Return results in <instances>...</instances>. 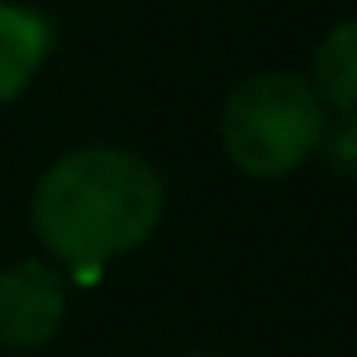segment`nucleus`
<instances>
[{"label": "nucleus", "mask_w": 357, "mask_h": 357, "mask_svg": "<svg viewBox=\"0 0 357 357\" xmlns=\"http://www.w3.org/2000/svg\"><path fill=\"white\" fill-rule=\"evenodd\" d=\"M321 154L340 176L357 181V109H344L335 122H326L321 131Z\"/></svg>", "instance_id": "6"}, {"label": "nucleus", "mask_w": 357, "mask_h": 357, "mask_svg": "<svg viewBox=\"0 0 357 357\" xmlns=\"http://www.w3.org/2000/svg\"><path fill=\"white\" fill-rule=\"evenodd\" d=\"M199 357H208V353H199Z\"/></svg>", "instance_id": "7"}, {"label": "nucleus", "mask_w": 357, "mask_h": 357, "mask_svg": "<svg viewBox=\"0 0 357 357\" xmlns=\"http://www.w3.org/2000/svg\"><path fill=\"white\" fill-rule=\"evenodd\" d=\"M326 105L294 73H258L222 109V145L244 176H285L321 149Z\"/></svg>", "instance_id": "2"}, {"label": "nucleus", "mask_w": 357, "mask_h": 357, "mask_svg": "<svg viewBox=\"0 0 357 357\" xmlns=\"http://www.w3.org/2000/svg\"><path fill=\"white\" fill-rule=\"evenodd\" d=\"M312 91L321 96V105L357 109V18L340 23L321 45H317L312 59Z\"/></svg>", "instance_id": "5"}, {"label": "nucleus", "mask_w": 357, "mask_h": 357, "mask_svg": "<svg viewBox=\"0 0 357 357\" xmlns=\"http://www.w3.org/2000/svg\"><path fill=\"white\" fill-rule=\"evenodd\" d=\"M68 285L41 258H27L0 276V344L14 353L41 349L63 321Z\"/></svg>", "instance_id": "3"}, {"label": "nucleus", "mask_w": 357, "mask_h": 357, "mask_svg": "<svg viewBox=\"0 0 357 357\" xmlns=\"http://www.w3.org/2000/svg\"><path fill=\"white\" fill-rule=\"evenodd\" d=\"M163 218V181L140 154L86 145L54 158L32 195V227L73 276L91 285L105 262L149 240Z\"/></svg>", "instance_id": "1"}, {"label": "nucleus", "mask_w": 357, "mask_h": 357, "mask_svg": "<svg viewBox=\"0 0 357 357\" xmlns=\"http://www.w3.org/2000/svg\"><path fill=\"white\" fill-rule=\"evenodd\" d=\"M54 45V27L45 14L14 0H0V105L23 96V86L36 77Z\"/></svg>", "instance_id": "4"}]
</instances>
